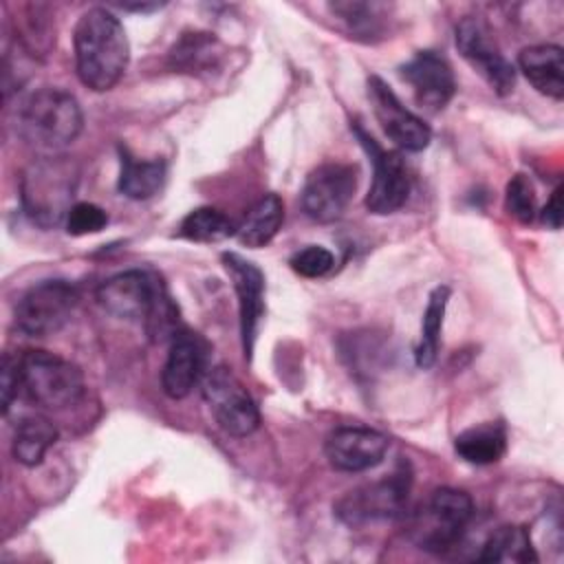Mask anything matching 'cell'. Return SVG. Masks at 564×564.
I'll use <instances>...</instances> for the list:
<instances>
[{
    "label": "cell",
    "instance_id": "ac0fdd59",
    "mask_svg": "<svg viewBox=\"0 0 564 564\" xmlns=\"http://www.w3.org/2000/svg\"><path fill=\"white\" fill-rule=\"evenodd\" d=\"M518 66L527 82L542 95L564 97V51L557 44H533L520 51Z\"/></svg>",
    "mask_w": 564,
    "mask_h": 564
},
{
    "label": "cell",
    "instance_id": "44dd1931",
    "mask_svg": "<svg viewBox=\"0 0 564 564\" xmlns=\"http://www.w3.org/2000/svg\"><path fill=\"white\" fill-rule=\"evenodd\" d=\"M57 441L55 423L44 414H29L24 416L13 434L11 454L24 467H35L44 460L46 452Z\"/></svg>",
    "mask_w": 564,
    "mask_h": 564
},
{
    "label": "cell",
    "instance_id": "ba28073f",
    "mask_svg": "<svg viewBox=\"0 0 564 564\" xmlns=\"http://www.w3.org/2000/svg\"><path fill=\"white\" fill-rule=\"evenodd\" d=\"M200 390L223 432L242 438L258 430V405L242 381L227 366L209 368L200 381Z\"/></svg>",
    "mask_w": 564,
    "mask_h": 564
},
{
    "label": "cell",
    "instance_id": "d6986e66",
    "mask_svg": "<svg viewBox=\"0 0 564 564\" xmlns=\"http://www.w3.org/2000/svg\"><path fill=\"white\" fill-rule=\"evenodd\" d=\"M121 163H119V181L117 187L123 196L132 200H148L161 192L167 165L161 159H137L130 154L128 148H119Z\"/></svg>",
    "mask_w": 564,
    "mask_h": 564
},
{
    "label": "cell",
    "instance_id": "4fadbf2b",
    "mask_svg": "<svg viewBox=\"0 0 564 564\" xmlns=\"http://www.w3.org/2000/svg\"><path fill=\"white\" fill-rule=\"evenodd\" d=\"M165 284L150 271L130 269L108 278L99 291V304L119 319L145 322Z\"/></svg>",
    "mask_w": 564,
    "mask_h": 564
},
{
    "label": "cell",
    "instance_id": "603a6c76",
    "mask_svg": "<svg viewBox=\"0 0 564 564\" xmlns=\"http://www.w3.org/2000/svg\"><path fill=\"white\" fill-rule=\"evenodd\" d=\"M480 562H538L531 533L522 524H505L498 527L487 542L482 544V551L478 555Z\"/></svg>",
    "mask_w": 564,
    "mask_h": 564
},
{
    "label": "cell",
    "instance_id": "cb8c5ba5",
    "mask_svg": "<svg viewBox=\"0 0 564 564\" xmlns=\"http://www.w3.org/2000/svg\"><path fill=\"white\" fill-rule=\"evenodd\" d=\"M449 295H452L449 286L438 284V286L432 289V293L427 297V306H425L423 322H421V339H419V346L414 350L416 366L423 368V370L434 366V361L438 357L441 330H443V319H445Z\"/></svg>",
    "mask_w": 564,
    "mask_h": 564
},
{
    "label": "cell",
    "instance_id": "3957f363",
    "mask_svg": "<svg viewBox=\"0 0 564 564\" xmlns=\"http://www.w3.org/2000/svg\"><path fill=\"white\" fill-rule=\"evenodd\" d=\"M77 167L66 156L46 154L33 161L20 185L22 209L31 223L51 229L66 223L70 207L75 205Z\"/></svg>",
    "mask_w": 564,
    "mask_h": 564
},
{
    "label": "cell",
    "instance_id": "30bf717a",
    "mask_svg": "<svg viewBox=\"0 0 564 564\" xmlns=\"http://www.w3.org/2000/svg\"><path fill=\"white\" fill-rule=\"evenodd\" d=\"M456 48L463 59L491 86L500 97L509 95L516 86V68L502 55L489 26L474 15H467L456 26Z\"/></svg>",
    "mask_w": 564,
    "mask_h": 564
},
{
    "label": "cell",
    "instance_id": "7402d4cb",
    "mask_svg": "<svg viewBox=\"0 0 564 564\" xmlns=\"http://www.w3.org/2000/svg\"><path fill=\"white\" fill-rule=\"evenodd\" d=\"M456 454L469 465H491L507 449V432L500 423H480L460 432L454 441Z\"/></svg>",
    "mask_w": 564,
    "mask_h": 564
},
{
    "label": "cell",
    "instance_id": "277c9868",
    "mask_svg": "<svg viewBox=\"0 0 564 564\" xmlns=\"http://www.w3.org/2000/svg\"><path fill=\"white\" fill-rule=\"evenodd\" d=\"M20 394L44 410H66L84 397L82 370L48 350H24L18 355Z\"/></svg>",
    "mask_w": 564,
    "mask_h": 564
},
{
    "label": "cell",
    "instance_id": "484cf974",
    "mask_svg": "<svg viewBox=\"0 0 564 564\" xmlns=\"http://www.w3.org/2000/svg\"><path fill=\"white\" fill-rule=\"evenodd\" d=\"M178 236L192 242H220L236 236V223L216 207H196L178 225Z\"/></svg>",
    "mask_w": 564,
    "mask_h": 564
},
{
    "label": "cell",
    "instance_id": "8fae6325",
    "mask_svg": "<svg viewBox=\"0 0 564 564\" xmlns=\"http://www.w3.org/2000/svg\"><path fill=\"white\" fill-rule=\"evenodd\" d=\"M361 145L372 159V183L366 196L368 212L377 216H388L399 212L412 189L410 170L403 161V156L394 150H383L372 141L361 128H355Z\"/></svg>",
    "mask_w": 564,
    "mask_h": 564
},
{
    "label": "cell",
    "instance_id": "5bb4252c",
    "mask_svg": "<svg viewBox=\"0 0 564 564\" xmlns=\"http://www.w3.org/2000/svg\"><path fill=\"white\" fill-rule=\"evenodd\" d=\"M220 260L238 297L242 350H245V357L251 359L260 322L264 315V275L251 260L242 258L236 251H225Z\"/></svg>",
    "mask_w": 564,
    "mask_h": 564
},
{
    "label": "cell",
    "instance_id": "7c38bea8",
    "mask_svg": "<svg viewBox=\"0 0 564 564\" xmlns=\"http://www.w3.org/2000/svg\"><path fill=\"white\" fill-rule=\"evenodd\" d=\"M368 99L386 137L405 152H421L430 145V126L408 110L394 90L377 75L368 77Z\"/></svg>",
    "mask_w": 564,
    "mask_h": 564
},
{
    "label": "cell",
    "instance_id": "8992f818",
    "mask_svg": "<svg viewBox=\"0 0 564 564\" xmlns=\"http://www.w3.org/2000/svg\"><path fill=\"white\" fill-rule=\"evenodd\" d=\"M412 487L408 463H401L388 478L366 482L346 491L335 502V516L348 527L392 520L403 513Z\"/></svg>",
    "mask_w": 564,
    "mask_h": 564
},
{
    "label": "cell",
    "instance_id": "5b68a950",
    "mask_svg": "<svg viewBox=\"0 0 564 564\" xmlns=\"http://www.w3.org/2000/svg\"><path fill=\"white\" fill-rule=\"evenodd\" d=\"M474 518V500L454 487L434 489L410 522V538L430 553L449 551Z\"/></svg>",
    "mask_w": 564,
    "mask_h": 564
},
{
    "label": "cell",
    "instance_id": "52a82bcc",
    "mask_svg": "<svg viewBox=\"0 0 564 564\" xmlns=\"http://www.w3.org/2000/svg\"><path fill=\"white\" fill-rule=\"evenodd\" d=\"M77 300V289L66 280L37 282L18 300L13 324L26 337L53 335L70 319Z\"/></svg>",
    "mask_w": 564,
    "mask_h": 564
},
{
    "label": "cell",
    "instance_id": "83f0119b",
    "mask_svg": "<svg viewBox=\"0 0 564 564\" xmlns=\"http://www.w3.org/2000/svg\"><path fill=\"white\" fill-rule=\"evenodd\" d=\"M505 207L507 212L518 220L529 225L535 218V189L529 176L516 174L507 183V194H505Z\"/></svg>",
    "mask_w": 564,
    "mask_h": 564
},
{
    "label": "cell",
    "instance_id": "e0dca14e",
    "mask_svg": "<svg viewBox=\"0 0 564 564\" xmlns=\"http://www.w3.org/2000/svg\"><path fill=\"white\" fill-rule=\"evenodd\" d=\"M328 463L339 471H366L388 452V438L364 425H344L328 434L324 445Z\"/></svg>",
    "mask_w": 564,
    "mask_h": 564
},
{
    "label": "cell",
    "instance_id": "ffe728a7",
    "mask_svg": "<svg viewBox=\"0 0 564 564\" xmlns=\"http://www.w3.org/2000/svg\"><path fill=\"white\" fill-rule=\"evenodd\" d=\"M284 220V205L278 194H264L251 205L245 218L236 225V238L249 249L267 247L280 231Z\"/></svg>",
    "mask_w": 564,
    "mask_h": 564
},
{
    "label": "cell",
    "instance_id": "6da1fadb",
    "mask_svg": "<svg viewBox=\"0 0 564 564\" xmlns=\"http://www.w3.org/2000/svg\"><path fill=\"white\" fill-rule=\"evenodd\" d=\"M75 68L84 86L95 93L119 84L130 59V44L123 24L106 7L84 11L73 31Z\"/></svg>",
    "mask_w": 564,
    "mask_h": 564
},
{
    "label": "cell",
    "instance_id": "1f68e13d",
    "mask_svg": "<svg viewBox=\"0 0 564 564\" xmlns=\"http://www.w3.org/2000/svg\"><path fill=\"white\" fill-rule=\"evenodd\" d=\"M542 220L551 229H560V225H562V185H557L551 192V198L546 200V205L542 209Z\"/></svg>",
    "mask_w": 564,
    "mask_h": 564
},
{
    "label": "cell",
    "instance_id": "d4e9b609",
    "mask_svg": "<svg viewBox=\"0 0 564 564\" xmlns=\"http://www.w3.org/2000/svg\"><path fill=\"white\" fill-rule=\"evenodd\" d=\"M220 57V44L212 33L192 31L183 33L170 51V64L176 70L200 73L212 70Z\"/></svg>",
    "mask_w": 564,
    "mask_h": 564
},
{
    "label": "cell",
    "instance_id": "9a60e30c",
    "mask_svg": "<svg viewBox=\"0 0 564 564\" xmlns=\"http://www.w3.org/2000/svg\"><path fill=\"white\" fill-rule=\"evenodd\" d=\"M209 346L207 341L187 328H181L170 339L167 359L161 370V388L170 399H185L205 377Z\"/></svg>",
    "mask_w": 564,
    "mask_h": 564
},
{
    "label": "cell",
    "instance_id": "4316f807",
    "mask_svg": "<svg viewBox=\"0 0 564 564\" xmlns=\"http://www.w3.org/2000/svg\"><path fill=\"white\" fill-rule=\"evenodd\" d=\"M330 13L346 22L352 35H377L381 33V18H386V7L377 2H333Z\"/></svg>",
    "mask_w": 564,
    "mask_h": 564
},
{
    "label": "cell",
    "instance_id": "f546056e",
    "mask_svg": "<svg viewBox=\"0 0 564 564\" xmlns=\"http://www.w3.org/2000/svg\"><path fill=\"white\" fill-rule=\"evenodd\" d=\"M64 225L70 236L99 234L108 225V214L95 203H75Z\"/></svg>",
    "mask_w": 564,
    "mask_h": 564
},
{
    "label": "cell",
    "instance_id": "4dcf8cb0",
    "mask_svg": "<svg viewBox=\"0 0 564 564\" xmlns=\"http://www.w3.org/2000/svg\"><path fill=\"white\" fill-rule=\"evenodd\" d=\"M20 394V377H18V357L4 355L2 359V412L7 414L13 399Z\"/></svg>",
    "mask_w": 564,
    "mask_h": 564
},
{
    "label": "cell",
    "instance_id": "f1b7e54d",
    "mask_svg": "<svg viewBox=\"0 0 564 564\" xmlns=\"http://www.w3.org/2000/svg\"><path fill=\"white\" fill-rule=\"evenodd\" d=\"M289 264L302 278H324L335 267V256L322 245H308L295 251Z\"/></svg>",
    "mask_w": 564,
    "mask_h": 564
},
{
    "label": "cell",
    "instance_id": "9c48e42d",
    "mask_svg": "<svg viewBox=\"0 0 564 564\" xmlns=\"http://www.w3.org/2000/svg\"><path fill=\"white\" fill-rule=\"evenodd\" d=\"M357 167L328 161L317 165L300 192L302 212L315 223H335L348 209L357 189Z\"/></svg>",
    "mask_w": 564,
    "mask_h": 564
},
{
    "label": "cell",
    "instance_id": "2e32d148",
    "mask_svg": "<svg viewBox=\"0 0 564 564\" xmlns=\"http://www.w3.org/2000/svg\"><path fill=\"white\" fill-rule=\"evenodd\" d=\"M399 73L410 84L416 104L425 110H443L456 93L454 70L436 51H419L399 68Z\"/></svg>",
    "mask_w": 564,
    "mask_h": 564
},
{
    "label": "cell",
    "instance_id": "7a4b0ae2",
    "mask_svg": "<svg viewBox=\"0 0 564 564\" xmlns=\"http://www.w3.org/2000/svg\"><path fill=\"white\" fill-rule=\"evenodd\" d=\"M82 126L84 115L77 99L55 86L29 93L15 110V132L26 145L44 154H57L70 145Z\"/></svg>",
    "mask_w": 564,
    "mask_h": 564
}]
</instances>
